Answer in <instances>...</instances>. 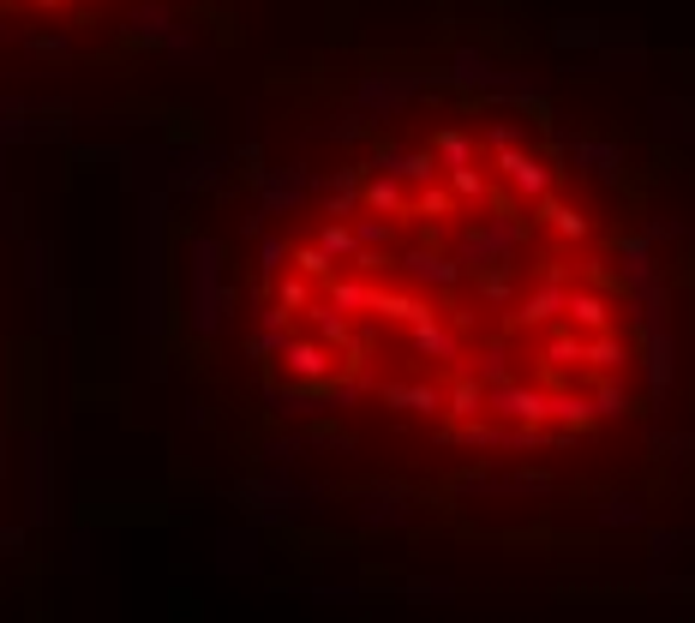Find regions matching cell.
I'll use <instances>...</instances> for the list:
<instances>
[{"instance_id":"cell-1","label":"cell","mask_w":695,"mask_h":623,"mask_svg":"<svg viewBox=\"0 0 695 623\" xmlns=\"http://www.w3.org/2000/svg\"><path fill=\"white\" fill-rule=\"evenodd\" d=\"M282 396L450 450L576 444L642 366L624 264L522 126H444L342 168L258 258Z\"/></svg>"},{"instance_id":"cell-2","label":"cell","mask_w":695,"mask_h":623,"mask_svg":"<svg viewBox=\"0 0 695 623\" xmlns=\"http://www.w3.org/2000/svg\"><path fill=\"white\" fill-rule=\"evenodd\" d=\"M138 0H0V18H36V24H96L108 12H126Z\"/></svg>"}]
</instances>
